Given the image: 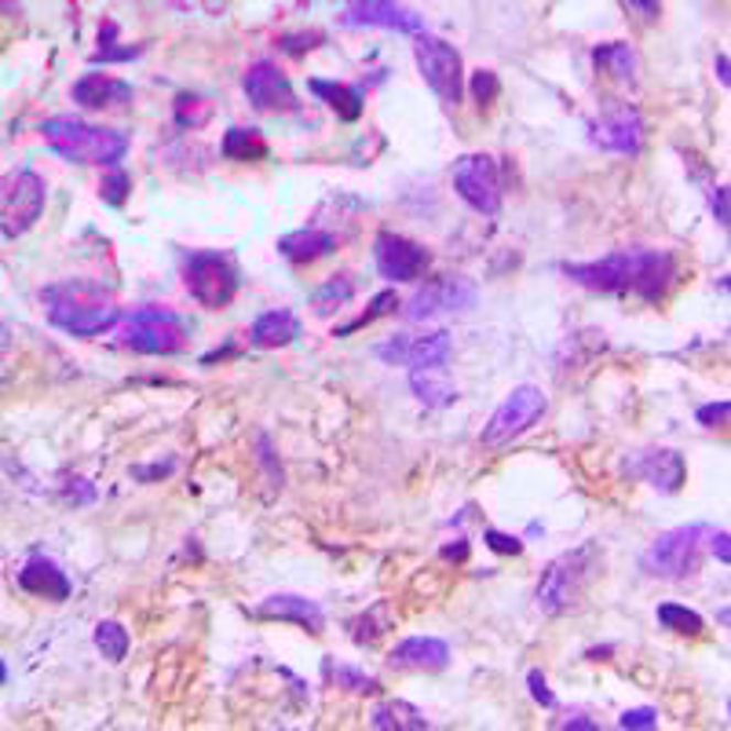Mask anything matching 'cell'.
Masks as SVG:
<instances>
[{"label":"cell","instance_id":"obj_1","mask_svg":"<svg viewBox=\"0 0 731 731\" xmlns=\"http://www.w3.org/2000/svg\"><path fill=\"white\" fill-rule=\"evenodd\" d=\"M560 275L574 286L593 289L608 297H636L644 304H663L666 293L677 286L680 267L666 249H614L600 260H563Z\"/></svg>","mask_w":731,"mask_h":731},{"label":"cell","instance_id":"obj_2","mask_svg":"<svg viewBox=\"0 0 731 731\" xmlns=\"http://www.w3.org/2000/svg\"><path fill=\"white\" fill-rule=\"evenodd\" d=\"M41 304H44L49 326L63 330L69 336H80V341L103 336L107 330L121 326V319H125L118 300L99 282H88V278H63V282L44 286Z\"/></svg>","mask_w":731,"mask_h":731},{"label":"cell","instance_id":"obj_3","mask_svg":"<svg viewBox=\"0 0 731 731\" xmlns=\"http://www.w3.org/2000/svg\"><path fill=\"white\" fill-rule=\"evenodd\" d=\"M600 563H603V549L596 541H582L578 549L560 552L556 560L545 563V571L538 574L534 608H538L545 619H560V614L578 608L585 589L593 585V578L600 574Z\"/></svg>","mask_w":731,"mask_h":731},{"label":"cell","instance_id":"obj_4","mask_svg":"<svg viewBox=\"0 0 731 731\" xmlns=\"http://www.w3.org/2000/svg\"><path fill=\"white\" fill-rule=\"evenodd\" d=\"M44 143L52 147V154L63 161H77V165H103V169H121L125 154H129V136L118 129H103V125H88L69 114H55V118L41 121Z\"/></svg>","mask_w":731,"mask_h":731},{"label":"cell","instance_id":"obj_5","mask_svg":"<svg viewBox=\"0 0 731 731\" xmlns=\"http://www.w3.org/2000/svg\"><path fill=\"white\" fill-rule=\"evenodd\" d=\"M710 524L695 519V524L663 530L658 538L641 552V571L652 578H663V582H684V578L699 574L702 567V549L706 538H710Z\"/></svg>","mask_w":731,"mask_h":731},{"label":"cell","instance_id":"obj_6","mask_svg":"<svg viewBox=\"0 0 731 731\" xmlns=\"http://www.w3.org/2000/svg\"><path fill=\"white\" fill-rule=\"evenodd\" d=\"M118 341L136 355H180L191 344V322L169 308H139L121 319Z\"/></svg>","mask_w":731,"mask_h":731},{"label":"cell","instance_id":"obj_7","mask_svg":"<svg viewBox=\"0 0 731 731\" xmlns=\"http://www.w3.org/2000/svg\"><path fill=\"white\" fill-rule=\"evenodd\" d=\"M241 275L235 257L219 249H191L183 252V289L198 300L202 308L219 311L238 297Z\"/></svg>","mask_w":731,"mask_h":731},{"label":"cell","instance_id":"obj_8","mask_svg":"<svg viewBox=\"0 0 731 731\" xmlns=\"http://www.w3.org/2000/svg\"><path fill=\"white\" fill-rule=\"evenodd\" d=\"M480 300V286L465 275H436L424 278L413 289L410 300L399 308L406 322H428L439 315H458V311H472Z\"/></svg>","mask_w":731,"mask_h":731},{"label":"cell","instance_id":"obj_9","mask_svg":"<svg viewBox=\"0 0 731 731\" xmlns=\"http://www.w3.org/2000/svg\"><path fill=\"white\" fill-rule=\"evenodd\" d=\"M44 202H49V183H44L41 172L19 169L4 176V191H0V235H4V241L26 235L41 219Z\"/></svg>","mask_w":731,"mask_h":731},{"label":"cell","instance_id":"obj_10","mask_svg":"<svg viewBox=\"0 0 731 731\" xmlns=\"http://www.w3.org/2000/svg\"><path fill=\"white\" fill-rule=\"evenodd\" d=\"M545 410H549V396L538 388V385H519L513 388L508 396L502 399V406L491 413V421L483 424L480 432V443L486 450H497V447H508L513 439H519L527 432V428H534L545 417Z\"/></svg>","mask_w":731,"mask_h":731},{"label":"cell","instance_id":"obj_11","mask_svg":"<svg viewBox=\"0 0 731 731\" xmlns=\"http://www.w3.org/2000/svg\"><path fill=\"white\" fill-rule=\"evenodd\" d=\"M413 60L421 69L424 85L436 92L447 107H458L465 99V60L454 44H447L443 37H432V33H421L413 44Z\"/></svg>","mask_w":731,"mask_h":731},{"label":"cell","instance_id":"obj_12","mask_svg":"<svg viewBox=\"0 0 731 731\" xmlns=\"http://www.w3.org/2000/svg\"><path fill=\"white\" fill-rule=\"evenodd\" d=\"M458 198L465 202L472 213L497 216L502 213V169L491 154H461L450 169Z\"/></svg>","mask_w":731,"mask_h":731},{"label":"cell","instance_id":"obj_13","mask_svg":"<svg viewBox=\"0 0 731 731\" xmlns=\"http://www.w3.org/2000/svg\"><path fill=\"white\" fill-rule=\"evenodd\" d=\"M589 143L608 150V154L636 158L644 150V118L633 103L611 99V107L600 110V118L585 121Z\"/></svg>","mask_w":731,"mask_h":731},{"label":"cell","instance_id":"obj_14","mask_svg":"<svg viewBox=\"0 0 731 731\" xmlns=\"http://www.w3.org/2000/svg\"><path fill=\"white\" fill-rule=\"evenodd\" d=\"M380 363L388 366H406V369H443L450 358V333L432 330V333H391L388 341L369 347Z\"/></svg>","mask_w":731,"mask_h":731},{"label":"cell","instance_id":"obj_15","mask_svg":"<svg viewBox=\"0 0 731 731\" xmlns=\"http://www.w3.org/2000/svg\"><path fill=\"white\" fill-rule=\"evenodd\" d=\"M374 264L385 282H417L432 267V252L421 241L402 238L396 230H377L374 238Z\"/></svg>","mask_w":731,"mask_h":731},{"label":"cell","instance_id":"obj_16","mask_svg":"<svg viewBox=\"0 0 731 731\" xmlns=\"http://www.w3.org/2000/svg\"><path fill=\"white\" fill-rule=\"evenodd\" d=\"M241 92H246L249 107L260 110V114H293V110H300L293 85H289V77L271 60L249 63V69L241 74Z\"/></svg>","mask_w":731,"mask_h":731},{"label":"cell","instance_id":"obj_17","mask_svg":"<svg viewBox=\"0 0 731 731\" xmlns=\"http://www.w3.org/2000/svg\"><path fill=\"white\" fill-rule=\"evenodd\" d=\"M622 469H625V475H636V480H644L658 494H677L680 486H684V480H688L684 454H680V450H669V447L633 450V454L622 461Z\"/></svg>","mask_w":731,"mask_h":731},{"label":"cell","instance_id":"obj_18","mask_svg":"<svg viewBox=\"0 0 731 731\" xmlns=\"http://www.w3.org/2000/svg\"><path fill=\"white\" fill-rule=\"evenodd\" d=\"M341 26H347V30H358V26H380V30L417 33V37H421L424 15H417L413 8L391 4V0H358V4H347V8L341 11Z\"/></svg>","mask_w":731,"mask_h":731},{"label":"cell","instance_id":"obj_19","mask_svg":"<svg viewBox=\"0 0 731 731\" xmlns=\"http://www.w3.org/2000/svg\"><path fill=\"white\" fill-rule=\"evenodd\" d=\"M388 666L396 673H439L450 666V644L439 636H406L388 652Z\"/></svg>","mask_w":731,"mask_h":731},{"label":"cell","instance_id":"obj_20","mask_svg":"<svg viewBox=\"0 0 731 731\" xmlns=\"http://www.w3.org/2000/svg\"><path fill=\"white\" fill-rule=\"evenodd\" d=\"M252 614H257V619H271V622H293L311 636L326 633V611H322L311 596H300V593L267 596V600H260V608Z\"/></svg>","mask_w":731,"mask_h":731},{"label":"cell","instance_id":"obj_21","mask_svg":"<svg viewBox=\"0 0 731 731\" xmlns=\"http://www.w3.org/2000/svg\"><path fill=\"white\" fill-rule=\"evenodd\" d=\"M132 85L114 74H85L74 80V88H69V99L77 103V107L85 110H118V107H129L132 103Z\"/></svg>","mask_w":731,"mask_h":731},{"label":"cell","instance_id":"obj_22","mask_svg":"<svg viewBox=\"0 0 731 731\" xmlns=\"http://www.w3.org/2000/svg\"><path fill=\"white\" fill-rule=\"evenodd\" d=\"M15 582L22 593L52 600V603H63V600H69V593H74L66 571L55 560H49V556H30V560L19 567Z\"/></svg>","mask_w":731,"mask_h":731},{"label":"cell","instance_id":"obj_23","mask_svg":"<svg viewBox=\"0 0 731 731\" xmlns=\"http://www.w3.org/2000/svg\"><path fill=\"white\" fill-rule=\"evenodd\" d=\"M336 246H341V238L315 224L289 230V235L278 238V252H282L289 264H315L322 257H330V252H336Z\"/></svg>","mask_w":731,"mask_h":731},{"label":"cell","instance_id":"obj_24","mask_svg":"<svg viewBox=\"0 0 731 731\" xmlns=\"http://www.w3.org/2000/svg\"><path fill=\"white\" fill-rule=\"evenodd\" d=\"M308 92L315 99H322L326 107L341 118L344 125H355L363 118L366 110V96H363V85H344V80H322V77H311L308 80Z\"/></svg>","mask_w":731,"mask_h":731},{"label":"cell","instance_id":"obj_25","mask_svg":"<svg viewBox=\"0 0 731 731\" xmlns=\"http://www.w3.org/2000/svg\"><path fill=\"white\" fill-rule=\"evenodd\" d=\"M304 333V322H300L289 308H271L264 315L252 319L249 326V344L257 347H289L297 336Z\"/></svg>","mask_w":731,"mask_h":731},{"label":"cell","instance_id":"obj_26","mask_svg":"<svg viewBox=\"0 0 731 731\" xmlns=\"http://www.w3.org/2000/svg\"><path fill=\"white\" fill-rule=\"evenodd\" d=\"M410 391L424 410H447V406H454L461 399L458 385L447 377V366L443 369H410Z\"/></svg>","mask_w":731,"mask_h":731},{"label":"cell","instance_id":"obj_27","mask_svg":"<svg viewBox=\"0 0 731 731\" xmlns=\"http://www.w3.org/2000/svg\"><path fill=\"white\" fill-rule=\"evenodd\" d=\"M369 728L377 731H428V717L406 699H385L369 710Z\"/></svg>","mask_w":731,"mask_h":731},{"label":"cell","instance_id":"obj_28","mask_svg":"<svg viewBox=\"0 0 731 731\" xmlns=\"http://www.w3.org/2000/svg\"><path fill=\"white\" fill-rule=\"evenodd\" d=\"M216 114V103L202 96V92H180L176 99H172V125H176L180 132H198L202 125L213 121Z\"/></svg>","mask_w":731,"mask_h":731},{"label":"cell","instance_id":"obj_29","mask_svg":"<svg viewBox=\"0 0 731 731\" xmlns=\"http://www.w3.org/2000/svg\"><path fill=\"white\" fill-rule=\"evenodd\" d=\"M219 154L227 161H264L271 154V147H267L260 129H241V125H235V129H227L224 139H219Z\"/></svg>","mask_w":731,"mask_h":731},{"label":"cell","instance_id":"obj_30","mask_svg":"<svg viewBox=\"0 0 731 731\" xmlns=\"http://www.w3.org/2000/svg\"><path fill=\"white\" fill-rule=\"evenodd\" d=\"M355 297V278L341 271V275H330L326 282H322L315 293H311V311H315L319 319H330L333 311H341L352 304Z\"/></svg>","mask_w":731,"mask_h":731},{"label":"cell","instance_id":"obj_31","mask_svg":"<svg viewBox=\"0 0 731 731\" xmlns=\"http://www.w3.org/2000/svg\"><path fill=\"white\" fill-rule=\"evenodd\" d=\"M322 677L347 695H377L380 691V680L374 677V673L347 666V663H333V658H322Z\"/></svg>","mask_w":731,"mask_h":731},{"label":"cell","instance_id":"obj_32","mask_svg":"<svg viewBox=\"0 0 731 731\" xmlns=\"http://www.w3.org/2000/svg\"><path fill=\"white\" fill-rule=\"evenodd\" d=\"M593 66L603 74L619 77V80H633L636 77V52L625 41H608L593 49Z\"/></svg>","mask_w":731,"mask_h":731},{"label":"cell","instance_id":"obj_33","mask_svg":"<svg viewBox=\"0 0 731 731\" xmlns=\"http://www.w3.org/2000/svg\"><path fill=\"white\" fill-rule=\"evenodd\" d=\"M655 622L663 625L666 633L691 636V641L706 633V619H702V614L691 611V608H684V603H673V600L658 603V608H655Z\"/></svg>","mask_w":731,"mask_h":731},{"label":"cell","instance_id":"obj_34","mask_svg":"<svg viewBox=\"0 0 731 731\" xmlns=\"http://www.w3.org/2000/svg\"><path fill=\"white\" fill-rule=\"evenodd\" d=\"M388 630H391V611H388V603L380 600V603L366 608V611L352 622V641H355L358 647H374Z\"/></svg>","mask_w":731,"mask_h":731},{"label":"cell","instance_id":"obj_35","mask_svg":"<svg viewBox=\"0 0 731 731\" xmlns=\"http://www.w3.org/2000/svg\"><path fill=\"white\" fill-rule=\"evenodd\" d=\"M92 641H96L99 655L107 658V663H125V655H129V647H132L129 630L114 619H103L96 630H92Z\"/></svg>","mask_w":731,"mask_h":731},{"label":"cell","instance_id":"obj_36","mask_svg":"<svg viewBox=\"0 0 731 731\" xmlns=\"http://www.w3.org/2000/svg\"><path fill=\"white\" fill-rule=\"evenodd\" d=\"M402 304H399V297L391 293V289H385V293H377L374 300H369V308L363 311L358 319H352L347 326H336L333 330V336H347V333H355V330H363V326H369V322H377V319H385V315H396Z\"/></svg>","mask_w":731,"mask_h":731},{"label":"cell","instance_id":"obj_37","mask_svg":"<svg viewBox=\"0 0 731 731\" xmlns=\"http://www.w3.org/2000/svg\"><path fill=\"white\" fill-rule=\"evenodd\" d=\"M132 194V176L125 169H110L107 176L99 180V202L110 205V208H125Z\"/></svg>","mask_w":731,"mask_h":731},{"label":"cell","instance_id":"obj_38","mask_svg":"<svg viewBox=\"0 0 731 731\" xmlns=\"http://www.w3.org/2000/svg\"><path fill=\"white\" fill-rule=\"evenodd\" d=\"M326 44V33L322 30H300V33H282L278 37V52L293 55V60H304L308 52H315Z\"/></svg>","mask_w":731,"mask_h":731},{"label":"cell","instance_id":"obj_39","mask_svg":"<svg viewBox=\"0 0 731 731\" xmlns=\"http://www.w3.org/2000/svg\"><path fill=\"white\" fill-rule=\"evenodd\" d=\"M469 88H472V99L480 103V107H491V103L502 96V77H497L494 69H475Z\"/></svg>","mask_w":731,"mask_h":731},{"label":"cell","instance_id":"obj_40","mask_svg":"<svg viewBox=\"0 0 731 731\" xmlns=\"http://www.w3.org/2000/svg\"><path fill=\"white\" fill-rule=\"evenodd\" d=\"M483 545L497 556H519L524 552V538H519V534H505V530H494V527L483 530Z\"/></svg>","mask_w":731,"mask_h":731},{"label":"cell","instance_id":"obj_41","mask_svg":"<svg viewBox=\"0 0 731 731\" xmlns=\"http://www.w3.org/2000/svg\"><path fill=\"white\" fill-rule=\"evenodd\" d=\"M619 728H625V731H652V728H658V710H652V706H636V710H625L619 717Z\"/></svg>","mask_w":731,"mask_h":731},{"label":"cell","instance_id":"obj_42","mask_svg":"<svg viewBox=\"0 0 731 731\" xmlns=\"http://www.w3.org/2000/svg\"><path fill=\"white\" fill-rule=\"evenodd\" d=\"M147 52V44H125V49H114V52H92L88 66H114V63H132L139 55Z\"/></svg>","mask_w":731,"mask_h":731},{"label":"cell","instance_id":"obj_43","mask_svg":"<svg viewBox=\"0 0 731 731\" xmlns=\"http://www.w3.org/2000/svg\"><path fill=\"white\" fill-rule=\"evenodd\" d=\"M527 688H530V699L541 706V710H556V695L549 688V680H545L541 669H527Z\"/></svg>","mask_w":731,"mask_h":731},{"label":"cell","instance_id":"obj_44","mask_svg":"<svg viewBox=\"0 0 731 731\" xmlns=\"http://www.w3.org/2000/svg\"><path fill=\"white\" fill-rule=\"evenodd\" d=\"M728 413H731V402L717 399V402L699 406V410H695V421H699L702 428H721V424H728Z\"/></svg>","mask_w":731,"mask_h":731},{"label":"cell","instance_id":"obj_45","mask_svg":"<svg viewBox=\"0 0 731 731\" xmlns=\"http://www.w3.org/2000/svg\"><path fill=\"white\" fill-rule=\"evenodd\" d=\"M63 497H66V505H74V508H85V505H92L96 502V486H92L88 480H66V486H63Z\"/></svg>","mask_w":731,"mask_h":731},{"label":"cell","instance_id":"obj_46","mask_svg":"<svg viewBox=\"0 0 731 731\" xmlns=\"http://www.w3.org/2000/svg\"><path fill=\"white\" fill-rule=\"evenodd\" d=\"M172 469H176V461H154V465H132V480L139 483H158L165 480V475H172Z\"/></svg>","mask_w":731,"mask_h":731},{"label":"cell","instance_id":"obj_47","mask_svg":"<svg viewBox=\"0 0 731 731\" xmlns=\"http://www.w3.org/2000/svg\"><path fill=\"white\" fill-rule=\"evenodd\" d=\"M469 552H472V541L465 538V534H458L454 541H447L443 549H439V556H443L447 563H465Z\"/></svg>","mask_w":731,"mask_h":731},{"label":"cell","instance_id":"obj_48","mask_svg":"<svg viewBox=\"0 0 731 731\" xmlns=\"http://www.w3.org/2000/svg\"><path fill=\"white\" fill-rule=\"evenodd\" d=\"M710 208H713V219L721 227L731 224V213H728V187L721 183V187H710Z\"/></svg>","mask_w":731,"mask_h":731},{"label":"cell","instance_id":"obj_49","mask_svg":"<svg viewBox=\"0 0 731 731\" xmlns=\"http://www.w3.org/2000/svg\"><path fill=\"white\" fill-rule=\"evenodd\" d=\"M706 541H710V549H713L717 560L731 563V545H728L731 538H728V530H710V538H706Z\"/></svg>","mask_w":731,"mask_h":731},{"label":"cell","instance_id":"obj_50","mask_svg":"<svg viewBox=\"0 0 731 731\" xmlns=\"http://www.w3.org/2000/svg\"><path fill=\"white\" fill-rule=\"evenodd\" d=\"M622 8H625V11H636V15H644L647 22L663 15V4H655V0H647V4H644V0H625Z\"/></svg>","mask_w":731,"mask_h":731},{"label":"cell","instance_id":"obj_51","mask_svg":"<svg viewBox=\"0 0 731 731\" xmlns=\"http://www.w3.org/2000/svg\"><path fill=\"white\" fill-rule=\"evenodd\" d=\"M713 74H717V80H721V88H731V60H728V52H721L713 60Z\"/></svg>","mask_w":731,"mask_h":731},{"label":"cell","instance_id":"obj_52","mask_svg":"<svg viewBox=\"0 0 731 731\" xmlns=\"http://www.w3.org/2000/svg\"><path fill=\"white\" fill-rule=\"evenodd\" d=\"M560 728H567V731H571V728H574V731H596L600 724H596V721H589L585 713H571V717H567V721H560Z\"/></svg>","mask_w":731,"mask_h":731},{"label":"cell","instance_id":"obj_53","mask_svg":"<svg viewBox=\"0 0 731 731\" xmlns=\"http://www.w3.org/2000/svg\"><path fill=\"white\" fill-rule=\"evenodd\" d=\"M608 655H614V644H603V647H589L585 658L589 663H608Z\"/></svg>","mask_w":731,"mask_h":731},{"label":"cell","instance_id":"obj_54","mask_svg":"<svg viewBox=\"0 0 731 731\" xmlns=\"http://www.w3.org/2000/svg\"><path fill=\"white\" fill-rule=\"evenodd\" d=\"M717 622H721V625H728V622H731V611H728V608H721V611H717Z\"/></svg>","mask_w":731,"mask_h":731}]
</instances>
